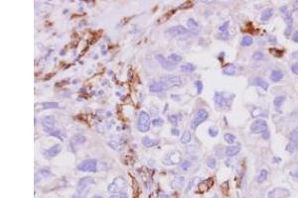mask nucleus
<instances>
[{
	"instance_id": "13",
	"label": "nucleus",
	"mask_w": 298,
	"mask_h": 198,
	"mask_svg": "<svg viewBox=\"0 0 298 198\" xmlns=\"http://www.w3.org/2000/svg\"><path fill=\"white\" fill-rule=\"evenodd\" d=\"M62 149H63V148H62V145H60V144H56V145H54L53 147L49 148V149L46 151L45 156L47 158H54V157H56L57 155H59L61 153Z\"/></svg>"
},
{
	"instance_id": "22",
	"label": "nucleus",
	"mask_w": 298,
	"mask_h": 198,
	"mask_svg": "<svg viewBox=\"0 0 298 198\" xmlns=\"http://www.w3.org/2000/svg\"><path fill=\"white\" fill-rule=\"evenodd\" d=\"M149 90L151 92H161L163 90V87L160 83V81H153V82L149 85Z\"/></svg>"
},
{
	"instance_id": "20",
	"label": "nucleus",
	"mask_w": 298,
	"mask_h": 198,
	"mask_svg": "<svg viewBox=\"0 0 298 198\" xmlns=\"http://www.w3.org/2000/svg\"><path fill=\"white\" fill-rule=\"evenodd\" d=\"M272 15H273V9L272 8H267V9H265L264 12L261 13L260 15V20L262 22H266V21H268L270 18L272 17Z\"/></svg>"
},
{
	"instance_id": "6",
	"label": "nucleus",
	"mask_w": 298,
	"mask_h": 198,
	"mask_svg": "<svg viewBox=\"0 0 298 198\" xmlns=\"http://www.w3.org/2000/svg\"><path fill=\"white\" fill-rule=\"evenodd\" d=\"M181 162V153L179 151H173V152L166 155V157L163 158L164 165H178Z\"/></svg>"
},
{
	"instance_id": "29",
	"label": "nucleus",
	"mask_w": 298,
	"mask_h": 198,
	"mask_svg": "<svg viewBox=\"0 0 298 198\" xmlns=\"http://www.w3.org/2000/svg\"><path fill=\"white\" fill-rule=\"evenodd\" d=\"M195 65L193 64H184L181 65V71L183 72H192L195 71Z\"/></svg>"
},
{
	"instance_id": "50",
	"label": "nucleus",
	"mask_w": 298,
	"mask_h": 198,
	"mask_svg": "<svg viewBox=\"0 0 298 198\" xmlns=\"http://www.w3.org/2000/svg\"><path fill=\"white\" fill-rule=\"evenodd\" d=\"M171 132H172V134L175 135V136H178V135H179V133H180V131L178 130V129H176V128H172Z\"/></svg>"
},
{
	"instance_id": "12",
	"label": "nucleus",
	"mask_w": 298,
	"mask_h": 198,
	"mask_svg": "<svg viewBox=\"0 0 298 198\" xmlns=\"http://www.w3.org/2000/svg\"><path fill=\"white\" fill-rule=\"evenodd\" d=\"M155 59L159 61V64H161V67L165 68V69H167V71H173L174 68H176V64H174L172 63L171 61H169L167 60L166 57H164L162 55H157L155 56Z\"/></svg>"
},
{
	"instance_id": "33",
	"label": "nucleus",
	"mask_w": 298,
	"mask_h": 198,
	"mask_svg": "<svg viewBox=\"0 0 298 198\" xmlns=\"http://www.w3.org/2000/svg\"><path fill=\"white\" fill-rule=\"evenodd\" d=\"M253 38L250 37V36H245V37L242 38V42H241V44H242V46H243V47H249V46H250L251 44H253Z\"/></svg>"
},
{
	"instance_id": "16",
	"label": "nucleus",
	"mask_w": 298,
	"mask_h": 198,
	"mask_svg": "<svg viewBox=\"0 0 298 198\" xmlns=\"http://www.w3.org/2000/svg\"><path fill=\"white\" fill-rule=\"evenodd\" d=\"M107 145L115 151H121L123 148V142L121 140H111L107 143Z\"/></svg>"
},
{
	"instance_id": "9",
	"label": "nucleus",
	"mask_w": 298,
	"mask_h": 198,
	"mask_svg": "<svg viewBox=\"0 0 298 198\" xmlns=\"http://www.w3.org/2000/svg\"><path fill=\"white\" fill-rule=\"evenodd\" d=\"M55 123H56V119L53 115L45 116L43 121H42L44 130L47 132V133H50V134H51L53 131H55Z\"/></svg>"
},
{
	"instance_id": "28",
	"label": "nucleus",
	"mask_w": 298,
	"mask_h": 198,
	"mask_svg": "<svg viewBox=\"0 0 298 198\" xmlns=\"http://www.w3.org/2000/svg\"><path fill=\"white\" fill-rule=\"evenodd\" d=\"M297 149H298V144L294 143V142L290 141L287 145H286V151H287V152L290 153V154L295 153L297 151Z\"/></svg>"
},
{
	"instance_id": "17",
	"label": "nucleus",
	"mask_w": 298,
	"mask_h": 198,
	"mask_svg": "<svg viewBox=\"0 0 298 198\" xmlns=\"http://www.w3.org/2000/svg\"><path fill=\"white\" fill-rule=\"evenodd\" d=\"M185 184V178L184 176H177L172 182V187L174 189H181Z\"/></svg>"
},
{
	"instance_id": "23",
	"label": "nucleus",
	"mask_w": 298,
	"mask_h": 198,
	"mask_svg": "<svg viewBox=\"0 0 298 198\" xmlns=\"http://www.w3.org/2000/svg\"><path fill=\"white\" fill-rule=\"evenodd\" d=\"M71 142L73 145H82L84 142H86V137L84 135H76L72 138Z\"/></svg>"
},
{
	"instance_id": "18",
	"label": "nucleus",
	"mask_w": 298,
	"mask_h": 198,
	"mask_svg": "<svg viewBox=\"0 0 298 198\" xmlns=\"http://www.w3.org/2000/svg\"><path fill=\"white\" fill-rule=\"evenodd\" d=\"M239 150L241 149H239V146H230V147L226 148L225 154L228 157H234L239 153Z\"/></svg>"
},
{
	"instance_id": "21",
	"label": "nucleus",
	"mask_w": 298,
	"mask_h": 198,
	"mask_svg": "<svg viewBox=\"0 0 298 198\" xmlns=\"http://www.w3.org/2000/svg\"><path fill=\"white\" fill-rule=\"evenodd\" d=\"M283 78V72L280 71H273L270 75V79H271L273 82H278Z\"/></svg>"
},
{
	"instance_id": "54",
	"label": "nucleus",
	"mask_w": 298,
	"mask_h": 198,
	"mask_svg": "<svg viewBox=\"0 0 298 198\" xmlns=\"http://www.w3.org/2000/svg\"><path fill=\"white\" fill-rule=\"evenodd\" d=\"M293 176H295L296 178H298V169L296 170V172H294V173H293Z\"/></svg>"
},
{
	"instance_id": "2",
	"label": "nucleus",
	"mask_w": 298,
	"mask_h": 198,
	"mask_svg": "<svg viewBox=\"0 0 298 198\" xmlns=\"http://www.w3.org/2000/svg\"><path fill=\"white\" fill-rule=\"evenodd\" d=\"M150 126H151V119L149 114L145 111H141L137 119V129L142 133H145L149 131Z\"/></svg>"
},
{
	"instance_id": "42",
	"label": "nucleus",
	"mask_w": 298,
	"mask_h": 198,
	"mask_svg": "<svg viewBox=\"0 0 298 198\" xmlns=\"http://www.w3.org/2000/svg\"><path fill=\"white\" fill-rule=\"evenodd\" d=\"M228 27H229V21H228V22H225L223 25H221V26L219 27V30L221 31V33H222V32H227Z\"/></svg>"
},
{
	"instance_id": "31",
	"label": "nucleus",
	"mask_w": 298,
	"mask_h": 198,
	"mask_svg": "<svg viewBox=\"0 0 298 198\" xmlns=\"http://www.w3.org/2000/svg\"><path fill=\"white\" fill-rule=\"evenodd\" d=\"M284 99H285V96H283V95H278V96H276L275 98L273 99L274 106H275V107H280L282 105V103H283Z\"/></svg>"
},
{
	"instance_id": "14",
	"label": "nucleus",
	"mask_w": 298,
	"mask_h": 198,
	"mask_svg": "<svg viewBox=\"0 0 298 198\" xmlns=\"http://www.w3.org/2000/svg\"><path fill=\"white\" fill-rule=\"evenodd\" d=\"M251 84L261 87L262 89H264V90H267L268 86H269L268 83L266 82V80H264V78H261V77H254V78L251 80Z\"/></svg>"
},
{
	"instance_id": "19",
	"label": "nucleus",
	"mask_w": 298,
	"mask_h": 198,
	"mask_svg": "<svg viewBox=\"0 0 298 198\" xmlns=\"http://www.w3.org/2000/svg\"><path fill=\"white\" fill-rule=\"evenodd\" d=\"M158 143H159V140H153V139H150L149 137H144L142 139L143 146L146 148H152L154 146H156Z\"/></svg>"
},
{
	"instance_id": "49",
	"label": "nucleus",
	"mask_w": 298,
	"mask_h": 198,
	"mask_svg": "<svg viewBox=\"0 0 298 198\" xmlns=\"http://www.w3.org/2000/svg\"><path fill=\"white\" fill-rule=\"evenodd\" d=\"M292 40L295 42V43H298V31H296L295 33L293 34V36H292Z\"/></svg>"
},
{
	"instance_id": "5",
	"label": "nucleus",
	"mask_w": 298,
	"mask_h": 198,
	"mask_svg": "<svg viewBox=\"0 0 298 198\" xmlns=\"http://www.w3.org/2000/svg\"><path fill=\"white\" fill-rule=\"evenodd\" d=\"M250 131L254 134H260L267 131V123L264 119H257L251 124Z\"/></svg>"
},
{
	"instance_id": "43",
	"label": "nucleus",
	"mask_w": 298,
	"mask_h": 198,
	"mask_svg": "<svg viewBox=\"0 0 298 198\" xmlns=\"http://www.w3.org/2000/svg\"><path fill=\"white\" fill-rule=\"evenodd\" d=\"M110 198H128L125 193H114Z\"/></svg>"
},
{
	"instance_id": "10",
	"label": "nucleus",
	"mask_w": 298,
	"mask_h": 198,
	"mask_svg": "<svg viewBox=\"0 0 298 198\" xmlns=\"http://www.w3.org/2000/svg\"><path fill=\"white\" fill-rule=\"evenodd\" d=\"M166 33L172 37H176V36H181V35H186L189 33V31L185 28V27L178 25V26H173L170 27L167 30H166Z\"/></svg>"
},
{
	"instance_id": "40",
	"label": "nucleus",
	"mask_w": 298,
	"mask_h": 198,
	"mask_svg": "<svg viewBox=\"0 0 298 198\" xmlns=\"http://www.w3.org/2000/svg\"><path fill=\"white\" fill-rule=\"evenodd\" d=\"M190 166H191V162L189 161H184L181 164V168L183 170H188L189 168H190Z\"/></svg>"
},
{
	"instance_id": "1",
	"label": "nucleus",
	"mask_w": 298,
	"mask_h": 198,
	"mask_svg": "<svg viewBox=\"0 0 298 198\" xmlns=\"http://www.w3.org/2000/svg\"><path fill=\"white\" fill-rule=\"evenodd\" d=\"M160 83L163 87V90L169 88H174V87H179L182 84V80L180 76L177 75H166L163 76L160 80Z\"/></svg>"
},
{
	"instance_id": "8",
	"label": "nucleus",
	"mask_w": 298,
	"mask_h": 198,
	"mask_svg": "<svg viewBox=\"0 0 298 198\" xmlns=\"http://www.w3.org/2000/svg\"><path fill=\"white\" fill-rule=\"evenodd\" d=\"M290 195V192L288 189L282 188V187H276L271 189L267 194V198H286Z\"/></svg>"
},
{
	"instance_id": "32",
	"label": "nucleus",
	"mask_w": 298,
	"mask_h": 198,
	"mask_svg": "<svg viewBox=\"0 0 298 198\" xmlns=\"http://www.w3.org/2000/svg\"><path fill=\"white\" fill-rule=\"evenodd\" d=\"M168 60L171 61L172 63H174V64H175V63H180V61H182V57L179 55V54H175V53H174V54H171V55L169 56Z\"/></svg>"
},
{
	"instance_id": "55",
	"label": "nucleus",
	"mask_w": 298,
	"mask_h": 198,
	"mask_svg": "<svg viewBox=\"0 0 298 198\" xmlns=\"http://www.w3.org/2000/svg\"><path fill=\"white\" fill-rule=\"evenodd\" d=\"M161 198H168V196H167V195H165V194H164V195H162V196H161Z\"/></svg>"
},
{
	"instance_id": "46",
	"label": "nucleus",
	"mask_w": 298,
	"mask_h": 198,
	"mask_svg": "<svg viewBox=\"0 0 298 198\" xmlns=\"http://www.w3.org/2000/svg\"><path fill=\"white\" fill-rule=\"evenodd\" d=\"M195 85L197 86V91H198V93H201V91H202V89H203V83L201 82L200 80H197L195 82Z\"/></svg>"
},
{
	"instance_id": "44",
	"label": "nucleus",
	"mask_w": 298,
	"mask_h": 198,
	"mask_svg": "<svg viewBox=\"0 0 298 198\" xmlns=\"http://www.w3.org/2000/svg\"><path fill=\"white\" fill-rule=\"evenodd\" d=\"M152 124H153V125L155 126V127H159V126L162 125V124H163V120H162L161 118H157V119H155V120H153Z\"/></svg>"
},
{
	"instance_id": "53",
	"label": "nucleus",
	"mask_w": 298,
	"mask_h": 198,
	"mask_svg": "<svg viewBox=\"0 0 298 198\" xmlns=\"http://www.w3.org/2000/svg\"><path fill=\"white\" fill-rule=\"evenodd\" d=\"M280 11H281L282 13L287 12V6H283V7H281V8H280Z\"/></svg>"
},
{
	"instance_id": "26",
	"label": "nucleus",
	"mask_w": 298,
	"mask_h": 198,
	"mask_svg": "<svg viewBox=\"0 0 298 198\" xmlns=\"http://www.w3.org/2000/svg\"><path fill=\"white\" fill-rule=\"evenodd\" d=\"M267 176H268V172L266 169H261L260 172H259L258 176H257V182L258 183H262V182H264L266 179H267Z\"/></svg>"
},
{
	"instance_id": "38",
	"label": "nucleus",
	"mask_w": 298,
	"mask_h": 198,
	"mask_svg": "<svg viewBox=\"0 0 298 198\" xmlns=\"http://www.w3.org/2000/svg\"><path fill=\"white\" fill-rule=\"evenodd\" d=\"M284 20H285V22H286V24L288 25L289 28H291L292 23H293V19H292L291 14H290V13H286L285 17H284Z\"/></svg>"
},
{
	"instance_id": "25",
	"label": "nucleus",
	"mask_w": 298,
	"mask_h": 198,
	"mask_svg": "<svg viewBox=\"0 0 298 198\" xmlns=\"http://www.w3.org/2000/svg\"><path fill=\"white\" fill-rule=\"evenodd\" d=\"M235 71H237V68L234 64H228L227 67L224 68L223 69V73L224 75H234L235 73Z\"/></svg>"
},
{
	"instance_id": "48",
	"label": "nucleus",
	"mask_w": 298,
	"mask_h": 198,
	"mask_svg": "<svg viewBox=\"0 0 298 198\" xmlns=\"http://www.w3.org/2000/svg\"><path fill=\"white\" fill-rule=\"evenodd\" d=\"M291 71H293L294 75H298V63H295L291 65Z\"/></svg>"
},
{
	"instance_id": "15",
	"label": "nucleus",
	"mask_w": 298,
	"mask_h": 198,
	"mask_svg": "<svg viewBox=\"0 0 298 198\" xmlns=\"http://www.w3.org/2000/svg\"><path fill=\"white\" fill-rule=\"evenodd\" d=\"M214 99H215L216 104H217V105H218L219 107H224V106H226V105H227V99H226V97L224 96L223 93L216 92Z\"/></svg>"
},
{
	"instance_id": "47",
	"label": "nucleus",
	"mask_w": 298,
	"mask_h": 198,
	"mask_svg": "<svg viewBox=\"0 0 298 198\" xmlns=\"http://www.w3.org/2000/svg\"><path fill=\"white\" fill-rule=\"evenodd\" d=\"M51 136H55V137H57L58 139H60L61 141H63V138H62V136H61V132H60V131H58V130L53 131L52 133H51Z\"/></svg>"
},
{
	"instance_id": "56",
	"label": "nucleus",
	"mask_w": 298,
	"mask_h": 198,
	"mask_svg": "<svg viewBox=\"0 0 298 198\" xmlns=\"http://www.w3.org/2000/svg\"><path fill=\"white\" fill-rule=\"evenodd\" d=\"M94 198H102V196H98V195H96V196H95Z\"/></svg>"
},
{
	"instance_id": "52",
	"label": "nucleus",
	"mask_w": 298,
	"mask_h": 198,
	"mask_svg": "<svg viewBox=\"0 0 298 198\" xmlns=\"http://www.w3.org/2000/svg\"><path fill=\"white\" fill-rule=\"evenodd\" d=\"M262 134H264V135H262V138H264V139H268L269 138V132L268 131H265Z\"/></svg>"
},
{
	"instance_id": "34",
	"label": "nucleus",
	"mask_w": 298,
	"mask_h": 198,
	"mask_svg": "<svg viewBox=\"0 0 298 198\" xmlns=\"http://www.w3.org/2000/svg\"><path fill=\"white\" fill-rule=\"evenodd\" d=\"M224 139L226 140V142L228 144H231V145H232V144L235 141V136L233 135V134L227 133V134H225V136H224Z\"/></svg>"
},
{
	"instance_id": "3",
	"label": "nucleus",
	"mask_w": 298,
	"mask_h": 198,
	"mask_svg": "<svg viewBox=\"0 0 298 198\" xmlns=\"http://www.w3.org/2000/svg\"><path fill=\"white\" fill-rule=\"evenodd\" d=\"M127 186V182L123 177H117L115 179L108 185V191L110 193H122L121 191L125 189Z\"/></svg>"
},
{
	"instance_id": "24",
	"label": "nucleus",
	"mask_w": 298,
	"mask_h": 198,
	"mask_svg": "<svg viewBox=\"0 0 298 198\" xmlns=\"http://www.w3.org/2000/svg\"><path fill=\"white\" fill-rule=\"evenodd\" d=\"M212 184H213V179H211V178L205 181H202L199 184V190H201V191H207L210 188V186H212Z\"/></svg>"
},
{
	"instance_id": "36",
	"label": "nucleus",
	"mask_w": 298,
	"mask_h": 198,
	"mask_svg": "<svg viewBox=\"0 0 298 198\" xmlns=\"http://www.w3.org/2000/svg\"><path fill=\"white\" fill-rule=\"evenodd\" d=\"M264 54L260 52V51H257L255 52L253 55V59L255 61H261V60H264Z\"/></svg>"
},
{
	"instance_id": "4",
	"label": "nucleus",
	"mask_w": 298,
	"mask_h": 198,
	"mask_svg": "<svg viewBox=\"0 0 298 198\" xmlns=\"http://www.w3.org/2000/svg\"><path fill=\"white\" fill-rule=\"evenodd\" d=\"M209 117V113L206 109H199L197 110L195 113L194 117H193L192 121H191V127L192 129H196L200 124H202L204 121H206Z\"/></svg>"
},
{
	"instance_id": "57",
	"label": "nucleus",
	"mask_w": 298,
	"mask_h": 198,
	"mask_svg": "<svg viewBox=\"0 0 298 198\" xmlns=\"http://www.w3.org/2000/svg\"><path fill=\"white\" fill-rule=\"evenodd\" d=\"M209 198H218V196H217V195H214L213 197H209Z\"/></svg>"
},
{
	"instance_id": "11",
	"label": "nucleus",
	"mask_w": 298,
	"mask_h": 198,
	"mask_svg": "<svg viewBox=\"0 0 298 198\" xmlns=\"http://www.w3.org/2000/svg\"><path fill=\"white\" fill-rule=\"evenodd\" d=\"M92 184H95V179L90 176H86V177L82 178V179H80L79 184H78V193L84 195V191L88 188V186H90Z\"/></svg>"
},
{
	"instance_id": "35",
	"label": "nucleus",
	"mask_w": 298,
	"mask_h": 198,
	"mask_svg": "<svg viewBox=\"0 0 298 198\" xmlns=\"http://www.w3.org/2000/svg\"><path fill=\"white\" fill-rule=\"evenodd\" d=\"M187 24H188V27H189V28H190L191 30H195V28H198V22L195 21L193 18L188 19Z\"/></svg>"
},
{
	"instance_id": "51",
	"label": "nucleus",
	"mask_w": 298,
	"mask_h": 198,
	"mask_svg": "<svg viewBox=\"0 0 298 198\" xmlns=\"http://www.w3.org/2000/svg\"><path fill=\"white\" fill-rule=\"evenodd\" d=\"M40 173H45L44 176H49L50 174H51V172H50L48 169H42L41 172H40Z\"/></svg>"
},
{
	"instance_id": "37",
	"label": "nucleus",
	"mask_w": 298,
	"mask_h": 198,
	"mask_svg": "<svg viewBox=\"0 0 298 198\" xmlns=\"http://www.w3.org/2000/svg\"><path fill=\"white\" fill-rule=\"evenodd\" d=\"M42 106H43L44 109H48V108H57L59 107V104L57 102H45L42 104Z\"/></svg>"
},
{
	"instance_id": "39",
	"label": "nucleus",
	"mask_w": 298,
	"mask_h": 198,
	"mask_svg": "<svg viewBox=\"0 0 298 198\" xmlns=\"http://www.w3.org/2000/svg\"><path fill=\"white\" fill-rule=\"evenodd\" d=\"M207 165H208V168H215L216 165H217V162H216L215 158H209L207 160Z\"/></svg>"
},
{
	"instance_id": "45",
	"label": "nucleus",
	"mask_w": 298,
	"mask_h": 198,
	"mask_svg": "<svg viewBox=\"0 0 298 198\" xmlns=\"http://www.w3.org/2000/svg\"><path fill=\"white\" fill-rule=\"evenodd\" d=\"M209 134H210L212 137H216V136L218 135V130H217V128L211 127L210 129H209Z\"/></svg>"
},
{
	"instance_id": "27",
	"label": "nucleus",
	"mask_w": 298,
	"mask_h": 198,
	"mask_svg": "<svg viewBox=\"0 0 298 198\" xmlns=\"http://www.w3.org/2000/svg\"><path fill=\"white\" fill-rule=\"evenodd\" d=\"M180 141H181L182 144H188L189 142L191 141V132L188 131V130L184 131L183 135L181 136Z\"/></svg>"
},
{
	"instance_id": "7",
	"label": "nucleus",
	"mask_w": 298,
	"mask_h": 198,
	"mask_svg": "<svg viewBox=\"0 0 298 198\" xmlns=\"http://www.w3.org/2000/svg\"><path fill=\"white\" fill-rule=\"evenodd\" d=\"M78 169L81 172H95L96 170V161L95 160H84L80 162Z\"/></svg>"
},
{
	"instance_id": "30",
	"label": "nucleus",
	"mask_w": 298,
	"mask_h": 198,
	"mask_svg": "<svg viewBox=\"0 0 298 198\" xmlns=\"http://www.w3.org/2000/svg\"><path fill=\"white\" fill-rule=\"evenodd\" d=\"M289 139H290V141H291V142L298 144V127H296L295 129L290 132Z\"/></svg>"
},
{
	"instance_id": "41",
	"label": "nucleus",
	"mask_w": 298,
	"mask_h": 198,
	"mask_svg": "<svg viewBox=\"0 0 298 198\" xmlns=\"http://www.w3.org/2000/svg\"><path fill=\"white\" fill-rule=\"evenodd\" d=\"M169 121L172 124H177L178 121H179V117H178L177 115H171V116H169Z\"/></svg>"
}]
</instances>
